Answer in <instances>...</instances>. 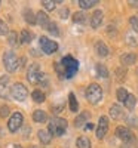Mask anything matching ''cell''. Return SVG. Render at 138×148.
Instances as JSON below:
<instances>
[{"mask_svg":"<svg viewBox=\"0 0 138 148\" xmlns=\"http://www.w3.org/2000/svg\"><path fill=\"white\" fill-rule=\"evenodd\" d=\"M49 132L54 136H61L64 135V132L67 130V120L66 119H61V117H54L51 121H49Z\"/></svg>","mask_w":138,"mask_h":148,"instance_id":"obj_3","label":"cell"},{"mask_svg":"<svg viewBox=\"0 0 138 148\" xmlns=\"http://www.w3.org/2000/svg\"><path fill=\"white\" fill-rule=\"evenodd\" d=\"M120 61H122V64L126 65V67L132 65V64H135V61H137V55L132 53V52H126V53H123L120 56Z\"/></svg>","mask_w":138,"mask_h":148,"instance_id":"obj_18","label":"cell"},{"mask_svg":"<svg viewBox=\"0 0 138 148\" xmlns=\"http://www.w3.org/2000/svg\"><path fill=\"white\" fill-rule=\"evenodd\" d=\"M3 65H5L8 73H14V71L18 70L19 59H18V56L15 55L14 51H6L3 53Z\"/></svg>","mask_w":138,"mask_h":148,"instance_id":"obj_4","label":"cell"},{"mask_svg":"<svg viewBox=\"0 0 138 148\" xmlns=\"http://www.w3.org/2000/svg\"><path fill=\"white\" fill-rule=\"evenodd\" d=\"M55 6H57V2H54V0H45L43 2V8L46 10H54Z\"/></svg>","mask_w":138,"mask_h":148,"instance_id":"obj_33","label":"cell"},{"mask_svg":"<svg viewBox=\"0 0 138 148\" xmlns=\"http://www.w3.org/2000/svg\"><path fill=\"white\" fill-rule=\"evenodd\" d=\"M85 129H86V130H92V129H94V125H92L91 121L86 123V125H85Z\"/></svg>","mask_w":138,"mask_h":148,"instance_id":"obj_39","label":"cell"},{"mask_svg":"<svg viewBox=\"0 0 138 148\" xmlns=\"http://www.w3.org/2000/svg\"><path fill=\"white\" fill-rule=\"evenodd\" d=\"M19 40H21V43H30L33 40V33L28 30H22L19 34Z\"/></svg>","mask_w":138,"mask_h":148,"instance_id":"obj_25","label":"cell"},{"mask_svg":"<svg viewBox=\"0 0 138 148\" xmlns=\"http://www.w3.org/2000/svg\"><path fill=\"white\" fill-rule=\"evenodd\" d=\"M116 95H117V99H119L120 102H125L129 93H128V90L125 89V88H119V89H117V92H116Z\"/></svg>","mask_w":138,"mask_h":148,"instance_id":"obj_30","label":"cell"},{"mask_svg":"<svg viewBox=\"0 0 138 148\" xmlns=\"http://www.w3.org/2000/svg\"><path fill=\"white\" fill-rule=\"evenodd\" d=\"M126 120H128V123H129L131 126H134V127H138V117H135V116H131V117H128Z\"/></svg>","mask_w":138,"mask_h":148,"instance_id":"obj_36","label":"cell"},{"mask_svg":"<svg viewBox=\"0 0 138 148\" xmlns=\"http://www.w3.org/2000/svg\"><path fill=\"white\" fill-rule=\"evenodd\" d=\"M22 121H24V116L19 113V111L14 113L10 116V119L8 120V129H9V132L15 133L17 130H19V127L22 126Z\"/></svg>","mask_w":138,"mask_h":148,"instance_id":"obj_7","label":"cell"},{"mask_svg":"<svg viewBox=\"0 0 138 148\" xmlns=\"http://www.w3.org/2000/svg\"><path fill=\"white\" fill-rule=\"evenodd\" d=\"M103 19H104V15H103V10H95L92 16H91V27L92 28H98L99 25H103Z\"/></svg>","mask_w":138,"mask_h":148,"instance_id":"obj_14","label":"cell"},{"mask_svg":"<svg viewBox=\"0 0 138 148\" xmlns=\"http://www.w3.org/2000/svg\"><path fill=\"white\" fill-rule=\"evenodd\" d=\"M137 76H138V68H137Z\"/></svg>","mask_w":138,"mask_h":148,"instance_id":"obj_45","label":"cell"},{"mask_svg":"<svg viewBox=\"0 0 138 148\" xmlns=\"http://www.w3.org/2000/svg\"><path fill=\"white\" fill-rule=\"evenodd\" d=\"M12 148H22V147H21V145H14Z\"/></svg>","mask_w":138,"mask_h":148,"instance_id":"obj_44","label":"cell"},{"mask_svg":"<svg viewBox=\"0 0 138 148\" xmlns=\"http://www.w3.org/2000/svg\"><path fill=\"white\" fill-rule=\"evenodd\" d=\"M107 132H108V119L106 116H101L98 121V127H97V138L103 139L107 135Z\"/></svg>","mask_w":138,"mask_h":148,"instance_id":"obj_10","label":"cell"},{"mask_svg":"<svg viewBox=\"0 0 138 148\" xmlns=\"http://www.w3.org/2000/svg\"><path fill=\"white\" fill-rule=\"evenodd\" d=\"M116 74H117V77L122 80V79L125 77V70H122V68H117V70H116Z\"/></svg>","mask_w":138,"mask_h":148,"instance_id":"obj_38","label":"cell"},{"mask_svg":"<svg viewBox=\"0 0 138 148\" xmlns=\"http://www.w3.org/2000/svg\"><path fill=\"white\" fill-rule=\"evenodd\" d=\"M33 120L36 123H46L48 121V114L43 110H36L33 113Z\"/></svg>","mask_w":138,"mask_h":148,"instance_id":"obj_20","label":"cell"},{"mask_svg":"<svg viewBox=\"0 0 138 148\" xmlns=\"http://www.w3.org/2000/svg\"><path fill=\"white\" fill-rule=\"evenodd\" d=\"M22 16H24V19H26V22L30 24V25H34V24H36V14H34V12H33L30 8H26V9H24Z\"/></svg>","mask_w":138,"mask_h":148,"instance_id":"obj_19","label":"cell"},{"mask_svg":"<svg viewBox=\"0 0 138 148\" xmlns=\"http://www.w3.org/2000/svg\"><path fill=\"white\" fill-rule=\"evenodd\" d=\"M89 120H91V114L88 113V111H83V113H80L76 117V120H74V126H76V127H82L83 125L89 123Z\"/></svg>","mask_w":138,"mask_h":148,"instance_id":"obj_15","label":"cell"},{"mask_svg":"<svg viewBox=\"0 0 138 148\" xmlns=\"http://www.w3.org/2000/svg\"><path fill=\"white\" fill-rule=\"evenodd\" d=\"M37 136H39L40 144H43V145L51 144V141H52V135H51V132L46 130V129H40L39 132H37Z\"/></svg>","mask_w":138,"mask_h":148,"instance_id":"obj_17","label":"cell"},{"mask_svg":"<svg viewBox=\"0 0 138 148\" xmlns=\"http://www.w3.org/2000/svg\"><path fill=\"white\" fill-rule=\"evenodd\" d=\"M48 31L51 33L52 36H55V37H58V36H59V28H58V25H57L55 22H51V24H49Z\"/></svg>","mask_w":138,"mask_h":148,"instance_id":"obj_31","label":"cell"},{"mask_svg":"<svg viewBox=\"0 0 138 148\" xmlns=\"http://www.w3.org/2000/svg\"><path fill=\"white\" fill-rule=\"evenodd\" d=\"M129 24H131V27L135 33H138V16H132L129 19Z\"/></svg>","mask_w":138,"mask_h":148,"instance_id":"obj_35","label":"cell"},{"mask_svg":"<svg viewBox=\"0 0 138 148\" xmlns=\"http://www.w3.org/2000/svg\"><path fill=\"white\" fill-rule=\"evenodd\" d=\"M36 24H37L39 27L48 30V27H49V24H51V21H49V16H48L46 12H43V10L37 12V14H36Z\"/></svg>","mask_w":138,"mask_h":148,"instance_id":"obj_12","label":"cell"},{"mask_svg":"<svg viewBox=\"0 0 138 148\" xmlns=\"http://www.w3.org/2000/svg\"><path fill=\"white\" fill-rule=\"evenodd\" d=\"M73 21L76 22V24H77V22H79V24H85V22H86V14H85L83 10H77L76 14L73 15Z\"/></svg>","mask_w":138,"mask_h":148,"instance_id":"obj_26","label":"cell"},{"mask_svg":"<svg viewBox=\"0 0 138 148\" xmlns=\"http://www.w3.org/2000/svg\"><path fill=\"white\" fill-rule=\"evenodd\" d=\"M116 136H117L119 139H122L125 144H128V142L134 141L132 132H131L128 127H125V126H119V127H116Z\"/></svg>","mask_w":138,"mask_h":148,"instance_id":"obj_11","label":"cell"},{"mask_svg":"<svg viewBox=\"0 0 138 148\" xmlns=\"http://www.w3.org/2000/svg\"><path fill=\"white\" fill-rule=\"evenodd\" d=\"M68 14H70L68 8H62V9L59 10V16H61L62 19H67V18H68Z\"/></svg>","mask_w":138,"mask_h":148,"instance_id":"obj_37","label":"cell"},{"mask_svg":"<svg viewBox=\"0 0 138 148\" xmlns=\"http://www.w3.org/2000/svg\"><path fill=\"white\" fill-rule=\"evenodd\" d=\"M85 96H86V99L89 101L91 104H98L99 101L103 99V89H101V86L97 84V83H91L86 88V90H85Z\"/></svg>","mask_w":138,"mask_h":148,"instance_id":"obj_2","label":"cell"},{"mask_svg":"<svg viewBox=\"0 0 138 148\" xmlns=\"http://www.w3.org/2000/svg\"><path fill=\"white\" fill-rule=\"evenodd\" d=\"M61 65H62V70H64V77L71 79L79 70V61H76L71 55H67L61 59Z\"/></svg>","mask_w":138,"mask_h":148,"instance_id":"obj_1","label":"cell"},{"mask_svg":"<svg viewBox=\"0 0 138 148\" xmlns=\"http://www.w3.org/2000/svg\"><path fill=\"white\" fill-rule=\"evenodd\" d=\"M68 107H70V110L73 111V113H76V111L79 110V102L76 99V95H74L73 92L68 93Z\"/></svg>","mask_w":138,"mask_h":148,"instance_id":"obj_21","label":"cell"},{"mask_svg":"<svg viewBox=\"0 0 138 148\" xmlns=\"http://www.w3.org/2000/svg\"><path fill=\"white\" fill-rule=\"evenodd\" d=\"M61 107H62V105H58V107H54V108H52V111H54V113H59V111L62 110Z\"/></svg>","mask_w":138,"mask_h":148,"instance_id":"obj_41","label":"cell"},{"mask_svg":"<svg viewBox=\"0 0 138 148\" xmlns=\"http://www.w3.org/2000/svg\"><path fill=\"white\" fill-rule=\"evenodd\" d=\"M76 145H77V148H91V141L86 136H79L76 141Z\"/></svg>","mask_w":138,"mask_h":148,"instance_id":"obj_27","label":"cell"},{"mask_svg":"<svg viewBox=\"0 0 138 148\" xmlns=\"http://www.w3.org/2000/svg\"><path fill=\"white\" fill-rule=\"evenodd\" d=\"M39 43H40L42 52L46 53V55H52V53H55L58 51V43L54 42V40H51V39H48V37H45V36L40 37Z\"/></svg>","mask_w":138,"mask_h":148,"instance_id":"obj_6","label":"cell"},{"mask_svg":"<svg viewBox=\"0 0 138 148\" xmlns=\"http://www.w3.org/2000/svg\"><path fill=\"white\" fill-rule=\"evenodd\" d=\"M10 96L14 98L15 101H26V98L28 96V90L27 88L24 86L22 83H14L12 84V88H10Z\"/></svg>","mask_w":138,"mask_h":148,"instance_id":"obj_5","label":"cell"},{"mask_svg":"<svg viewBox=\"0 0 138 148\" xmlns=\"http://www.w3.org/2000/svg\"><path fill=\"white\" fill-rule=\"evenodd\" d=\"M95 52H97V55L98 56H101V58H104V56H107L108 55V46L104 43V42H101V40H98V42H95Z\"/></svg>","mask_w":138,"mask_h":148,"instance_id":"obj_16","label":"cell"},{"mask_svg":"<svg viewBox=\"0 0 138 148\" xmlns=\"http://www.w3.org/2000/svg\"><path fill=\"white\" fill-rule=\"evenodd\" d=\"M98 3V0H79V6L82 9H91Z\"/></svg>","mask_w":138,"mask_h":148,"instance_id":"obj_28","label":"cell"},{"mask_svg":"<svg viewBox=\"0 0 138 148\" xmlns=\"http://www.w3.org/2000/svg\"><path fill=\"white\" fill-rule=\"evenodd\" d=\"M40 77H42V71H40V67L37 64H31L27 70V80L31 83V84H39L40 82Z\"/></svg>","mask_w":138,"mask_h":148,"instance_id":"obj_8","label":"cell"},{"mask_svg":"<svg viewBox=\"0 0 138 148\" xmlns=\"http://www.w3.org/2000/svg\"><path fill=\"white\" fill-rule=\"evenodd\" d=\"M123 104H125V108H126V110L132 111V110L135 108V104H137V98H135V95L129 93L128 98H126V101H125Z\"/></svg>","mask_w":138,"mask_h":148,"instance_id":"obj_24","label":"cell"},{"mask_svg":"<svg viewBox=\"0 0 138 148\" xmlns=\"http://www.w3.org/2000/svg\"><path fill=\"white\" fill-rule=\"evenodd\" d=\"M129 5H131V6H134V8H138V2H137V0H131Z\"/></svg>","mask_w":138,"mask_h":148,"instance_id":"obj_42","label":"cell"},{"mask_svg":"<svg viewBox=\"0 0 138 148\" xmlns=\"http://www.w3.org/2000/svg\"><path fill=\"white\" fill-rule=\"evenodd\" d=\"M8 42H9V45L12 46V47H17L18 45H19V36L17 34V31H9V34H8Z\"/></svg>","mask_w":138,"mask_h":148,"instance_id":"obj_22","label":"cell"},{"mask_svg":"<svg viewBox=\"0 0 138 148\" xmlns=\"http://www.w3.org/2000/svg\"><path fill=\"white\" fill-rule=\"evenodd\" d=\"M110 117L113 120H123L125 119V110L120 105H117V104L111 105L110 107Z\"/></svg>","mask_w":138,"mask_h":148,"instance_id":"obj_13","label":"cell"},{"mask_svg":"<svg viewBox=\"0 0 138 148\" xmlns=\"http://www.w3.org/2000/svg\"><path fill=\"white\" fill-rule=\"evenodd\" d=\"M30 148H40V147H37V145H30Z\"/></svg>","mask_w":138,"mask_h":148,"instance_id":"obj_43","label":"cell"},{"mask_svg":"<svg viewBox=\"0 0 138 148\" xmlns=\"http://www.w3.org/2000/svg\"><path fill=\"white\" fill-rule=\"evenodd\" d=\"M9 114H10V108L8 105H2V107H0V117L6 119Z\"/></svg>","mask_w":138,"mask_h":148,"instance_id":"obj_34","label":"cell"},{"mask_svg":"<svg viewBox=\"0 0 138 148\" xmlns=\"http://www.w3.org/2000/svg\"><path fill=\"white\" fill-rule=\"evenodd\" d=\"M9 34V28H8V24L0 19V36H8Z\"/></svg>","mask_w":138,"mask_h":148,"instance_id":"obj_32","label":"cell"},{"mask_svg":"<svg viewBox=\"0 0 138 148\" xmlns=\"http://www.w3.org/2000/svg\"><path fill=\"white\" fill-rule=\"evenodd\" d=\"M10 80H9V76H2L0 77V98L2 99H8L10 98V88L9 86Z\"/></svg>","mask_w":138,"mask_h":148,"instance_id":"obj_9","label":"cell"},{"mask_svg":"<svg viewBox=\"0 0 138 148\" xmlns=\"http://www.w3.org/2000/svg\"><path fill=\"white\" fill-rule=\"evenodd\" d=\"M31 98H33V101H34V102H37V104H42V102L46 99L45 93H43L42 90H39V89H36V90H33V92H31Z\"/></svg>","mask_w":138,"mask_h":148,"instance_id":"obj_23","label":"cell"},{"mask_svg":"<svg viewBox=\"0 0 138 148\" xmlns=\"http://www.w3.org/2000/svg\"><path fill=\"white\" fill-rule=\"evenodd\" d=\"M134 144H135V142H134V141H131V142H128V144H125L122 148H134Z\"/></svg>","mask_w":138,"mask_h":148,"instance_id":"obj_40","label":"cell"},{"mask_svg":"<svg viewBox=\"0 0 138 148\" xmlns=\"http://www.w3.org/2000/svg\"><path fill=\"white\" fill-rule=\"evenodd\" d=\"M97 74H98V77H103V79L108 77V70H107V67L103 65V64H98V65H97Z\"/></svg>","mask_w":138,"mask_h":148,"instance_id":"obj_29","label":"cell"}]
</instances>
